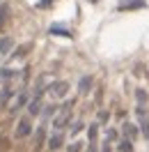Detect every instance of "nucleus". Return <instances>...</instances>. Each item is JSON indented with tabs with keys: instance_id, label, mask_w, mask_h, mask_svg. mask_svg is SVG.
I'll return each mask as SVG.
<instances>
[{
	"instance_id": "nucleus-1",
	"label": "nucleus",
	"mask_w": 149,
	"mask_h": 152,
	"mask_svg": "<svg viewBox=\"0 0 149 152\" xmlns=\"http://www.w3.org/2000/svg\"><path fill=\"white\" fill-rule=\"evenodd\" d=\"M14 136H16V138H28V136H32V118H28V115L19 118Z\"/></svg>"
},
{
	"instance_id": "nucleus-2",
	"label": "nucleus",
	"mask_w": 149,
	"mask_h": 152,
	"mask_svg": "<svg viewBox=\"0 0 149 152\" xmlns=\"http://www.w3.org/2000/svg\"><path fill=\"white\" fill-rule=\"evenodd\" d=\"M48 92H51V97H53V99H67V95H69V83H67V81L51 83Z\"/></svg>"
},
{
	"instance_id": "nucleus-3",
	"label": "nucleus",
	"mask_w": 149,
	"mask_h": 152,
	"mask_svg": "<svg viewBox=\"0 0 149 152\" xmlns=\"http://www.w3.org/2000/svg\"><path fill=\"white\" fill-rule=\"evenodd\" d=\"M28 102H30L28 90H21L19 95H14V99H12V108H9V113H12V115H14V113H19L23 106H28Z\"/></svg>"
},
{
	"instance_id": "nucleus-4",
	"label": "nucleus",
	"mask_w": 149,
	"mask_h": 152,
	"mask_svg": "<svg viewBox=\"0 0 149 152\" xmlns=\"http://www.w3.org/2000/svg\"><path fill=\"white\" fill-rule=\"evenodd\" d=\"M122 136H124V138H126V141H135V138H138L140 136V127H138V122H124L122 124Z\"/></svg>"
},
{
	"instance_id": "nucleus-5",
	"label": "nucleus",
	"mask_w": 149,
	"mask_h": 152,
	"mask_svg": "<svg viewBox=\"0 0 149 152\" xmlns=\"http://www.w3.org/2000/svg\"><path fill=\"white\" fill-rule=\"evenodd\" d=\"M64 148V132H53L51 138H48V150L51 152H57Z\"/></svg>"
},
{
	"instance_id": "nucleus-6",
	"label": "nucleus",
	"mask_w": 149,
	"mask_h": 152,
	"mask_svg": "<svg viewBox=\"0 0 149 152\" xmlns=\"http://www.w3.org/2000/svg\"><path fill=\"white\" fill-rule=\"evenodd\" d=\"M55 113H57V106H55V104L44 106V108H41V113H39V120H41V124L46 127V124L53 120V115H55Z\"/></svg>"
},
{
	"instance_id": "nucleus-7",
	"label": "nucleus",
	"mask_w": 149,
	"mask_h": 152,
	"mask_svg": "<svg viewBox=\"0 0 149 152\" xmlns=\"http://www.w3.org/2000/svg\"><path fill=\"white\" fill-rule=\"evenodd\" d=\"M28 118H39V113H41V108H44V102L41 99H32L30 97V102H28Z\"/></svg>"
},
{
	"instance_id": "nucleus-8",
	"label": "nucleus",
	"mask_w": 149,
	"mask_h": 152,
	"mask_svg": "<svg viewBox=\"0 0 149 152\" xmlns=\"http://www.w3.org/2000/svg\"><path fill=\"white\" fill-rule=\"evenodd\" d=\"M14 95H16V90H14L9 83H5V86L0 88V106H5L7 102H12V99H14Z\"/></svg>"
},
{
	"instance_id": "nucleus-9",
	"label": "nucleus",
	"mask_w": 149,
	"mask_h": 152,
	"mask_svg": "<svg viewBox=\"0 0 149 152\" xmlns=\"http://www.w3.org/2000/svg\"><path fill=\"white\" fill-rule=\"evenodd\" d=\"M85 127H87V124H85L80 118H76V120H71V122H69V127H67V129H69V134H71V136H78Z\"/></svg>"
},
{
	"instance_id": "nucleus-10",
	"label": "nucleus",
	"mask_w": 149,
	"mask_h": 152,
	"mask_svg": "<svg viewBox=\"0 0 149 152\" xmlns=\"http://www.w3.org/2000/svg\"><path fill=\"white\" fill-rule=\"evenodd\" d=\"M90 88H92V76L85 74L80 81H78V95H87L90 92Z\"/></svg>"
},
{
	"instance_id": "nucleus-11",
	"label": "nucleus",
	"mask_w": 149,
	"mask_h": 152,
	"mask_svg": "<svg viewBox=\"0 0 149 152\" xmlns=\"http://www.w3.org/2000/svg\"><path fill=\"white\" fill-rule=\"evenodd\" d=\"M119 141V129L117 127H106V143Z\"/></svg>"
},
{
	"instance_id": "nucleus-12",
	"label": "nucleus",
	"mask_w": 149,
	"mask_h": 152,
	"mask_svg": "<svg viewBox=\"0 0 149 152\" xmlns=\"http://www.w3.org/2000/svg\"><path fill=\"white\" fill-rule=\"evenodd\" d=\"M12 48H14V42H12L9 37H2V39H0V53H2V56L12 53Z\"/></svg>"
},
{
	"instance_id": "nucleus-13",
	"label": "nucleus",
	"mask_w": 149,
	"mask_h": 152,
	"mask_svg": "<svg viewBox=\"0 0 149 152\" xmlns=\"http://www.w3.org/2000/svg\"><path fill=\"white\" fill-rule=\"evenodd\" d=\"M85 129H87V138H90V143H94V141H96V134H99V124L92 122V124H87Z\"/></svg>"
},
{
	"instance_id": "nucleus-14",
	"label": "nucleus",
	"mask_w": 149,
	"mask_h": 152,
	"mask_svg": "<svg viewBox=\"0 0 149 152\" xmlns=\"http://www.w3.org/2000/svg\"><path fill=\"white\" fill-rule=\"evenodd\" d=\"M117 150L119 152H133V143L126 141V138H119L117 141Z\"/></svg>"
},
{
	"instance_id": "nucleus-15",
	"label": "nucleus",
	"mask_w": 149,
	"mask_h": 152,
	"mask_svg": "<svg viewBox=\"0 0 149 152\" xmlns=\"http://www.w3.org/2000/svg\"><path fill=\"white\" fill-rule=\"evenodd\" d=\"M7 14H9V7H7V5H0V28L5 26V21H7Z\"/></svg>"
},
{
	"instance_id": "nucleus-16",
	"label": "nucleus",
	"mask_w": 149,
	"mask_h": 152,
	"mask_svg": "<svg viewBox=\"0 0 149 152\" xmlns=\"http://www.w3.org/2000/svg\"><path fill=\"white\" fill-rule=\"evenodd\" d=\"M140 134H145V136H147L149 138V118H145V120H140Z\"/></svg>"
},
{
	"instance_id": "nucleus-17",
	"label": "nucleus",
	"mask_w": 149,
	"mask_h": 152,
	"mask_svg": "<svg viewBox=\"0 0 149 152\" xmlns=\"http://www.w3.org/2000/svg\"><path fill=\"white\" fill-rule=\"evenodd\" d=\"M83 150V141H74L69 143V148H67V152H80Z\"/></svg>"
},
{
	"instance_id": "nucleus-18",
	"label": "nucleus",
	"mask_w": 149,
	"mask_h": 152,
	"mask_svg": "<svg viewBox=\"0 0 149 152\" xmlns=\"http://www.w3.org/2000/svg\"><path fill=\"white\" fill-rule=\"evenodd\" d=\"M135 97H138V106H145V102H147V95H145V90H135Z\"/></svg>"
},
{
	"instance_id": "nucleus-19",
	"label": "nucleus",
	"mask_w": 149,
	"mask_h": 152,
	"mask_svg": "<svg viewBox=\"0 0 149 152\" xmlns=\"http://www.w3.org/2000/svg\"><path fill=\"white\" fill-rule=\"evenodd\" d=\"M51 32H55V35H62V37H71V32H69V30H62V28H57V26H53V28H51Z\"/></svg>"
},
{
	"instance_id": "nucleus-20",
	"label": "nucleus",
	"mask_w": 149,
	"mask_h": 152,
	"mask_svg": "<svg viewBox=\"0 0 149 152\" xmlns=\"http://www.w3.org/2000/svg\"><path fill=\"white\" fill-rule=\"evenodd\" d=\"M108 118H110V115H108V111H101V113H99V118H96V124H106V122H108Z\"/></svg>"
},
{
	"instance_id": "nucleus-21",
	"label": "nucleus",
	"mask_w": 149,
	"mask_h": 152,
	"mask_svg": "<svg viewBox=\"0 0 149 152\" xmlns=\"http://www.w3.org/2000/svg\"><path fill=\"white\" fill-rule=\"evenodd\" d=\"M85 152H99V150H96V141H94V143H90V145H87V150H85Z\"/></svg>"
},
{
	"instance_id": "nucleus-22",
	"label": "nucleus",
	"mask_w": 149,
	"mask_h": 152,
	"mask_svg": "<svg viewBox=\"0 0 149 152\" xmlns=\"http://www.w3.org/2000/svg\"><path fill=\"white\" fill-rule=\"evenodd\" d=\"M101 152H110V143H106V141H103V150Z\"/></svg>"
}]
</instances>
